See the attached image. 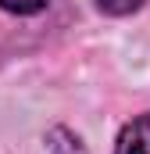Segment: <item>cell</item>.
Masks as SVG:
<instances>
[{
  "mask_svg": "<svg viewBox=\"0 0 150 154\" xmlns=\"http://www.w3.org/2000/svg\"><path fill=\"white\" fill-rule=\"evenodd\" d=\"M114 154H150V111L132 118L122 129V136L114 143Z\"/></svg>",
  "mask_w": 150,
  "mask_h": 154,
  "instance_id": "1",
  "label": "cell"
},
{
  "mask_svg": "<svg viewBox=\"0 0 150 154\" xmlns=\"http://www.w3.org/2000/svg\"><path fill=\"white\" fill-rule=\"evenodd\" d=\"M46 154H86V147H82V140L75 136L72 129L54 125L46 133Z\"/></svg>",
  "mask_w": 150,
  "mask_h": 154,
  "instance_id": "2",
  "label": "cell"
},
{
  "mask_svg": "<svg viewBox=\"0 0 150 154\" xmlns=\"http://www.w3.org/2000/svg\"><path fill=\"white\" fill-rule=\"evenodd\" d=\"M104 14H132L143 7V0H93Z\"/></svg>",
  "mask_w": 150,
  "mask_h": 154,
  "instance_id": "3",
  "label": "cell"
},
{
  "mask_svg": "<svg viewBox=\"0 0 150 154\" xmlns=\"http://www.w3.org/2000/svg\"><path fill=\"white\" fill-rule=\"evenodd\" d=\"M46 4H50V0H0V7L11 11V14H36Z\"/></svg>",
  "mask_w": 150,
  "mask_h": 154,
  "instance_id": "4",
  "label": "cell"
}]
</instances>
